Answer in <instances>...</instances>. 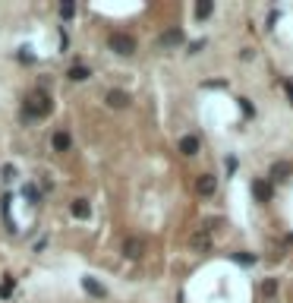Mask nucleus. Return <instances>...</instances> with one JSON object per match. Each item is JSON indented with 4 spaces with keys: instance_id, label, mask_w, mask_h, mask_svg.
Wrapping results in <instances>:
<instances>
[{
    "instance_id": "423d86ee",
    "label": "nucleus",
    "mask_w": 293,
    "mask_h": 303,
    "mask_svg": "<svg viewBox=\"0 0 293 303\" xmlns=\"http://www.w3.org/2000/svg\"><path fill=\"white\" fill-rule=\"evenodd\" d=\"M142 253H145V240L142 237H126L123 240V256L126 259H142Z\"/></svg>"
},
{
    "instance_id": "7ed1b4c3",
    "label": "nucleus",
    "mask_w": 293,
    "mask_h": 303,
    "mask_svg": "<svg viewBox=\"0 0 293 303\" xmlns=\"http://www.w3.org/2000/svg\"><path fill=\"white\" fill-rule=\"evenodd\" d=\"M212 224H205L202 231H196V234L189 237V247L192 250H199V253H208V250H212Z\"/></svg>"
},
{
    "instance_id": "b1692460",
    "label": "nucleus",
    "mask_w": 293,
    "mask_h": 303,
    "mask_svg": "<svg viewBox=\"0 0 293 303\" xmlns=\"http://www.w3.org/2000/svg\"><path fill=\"white\" fill-rule=\"evenodd\" d=\"M287 95H290V104H293V92H287Z\"/></svg>"
},
{
    "instance_id": "5701e85b",
    "label": "nucleus",
    "mask_w": 293,
    "mask_h": 303,
    "mask_svg": "<svg viewBox=\"0 0 293 303\" xmlns=\"http://www.w3.org/2000/svg\"><path fill=\"white\" fill-rule=\"evenodd\" d=\"M22 193H26L29 199H38V190H35V186H26V190H22Z\"/></svg>"
},
{
    "instance_id": "0eeeda50",
    "label": "nucleus",
    "mask_w": 293,
    "mask_h": 303,
    "mask_svg": "<svg viewBox=\"0 0 293 303\" xmlns=\"http://www.w3.org/2000/svg\"><path fill=\"white\" fill-rule=\"evenodd\" d=\"M183 41H186L183 29H167V32H161V38H158L161 48H177V44H183Z\"/></svg>"
},
{
    "instance_id": "39448f33",
    "label": "nucleus",
    "mask_w": 293,
    "mask_h": 303,
    "mask_svg": "<svg viewBox=\"0 0 293 303\" xmlns=\"http://www.w3.org/2000/svg\"><path fill=\"white\" fill-rule=\"evenodd\" d=\"M196 193L199 196H215L218 193V177L215 174H199L196 177Z\"/></svg>"
},
{
    "instance_id": "9d476101",
    "label": "nucleus",
    "mask_w": 293,
    "mask_h": 303,
    "mask_svg": "<svg viewBox=\"0 0 293 303\" xmlns=\"http://www.w3.org/2000/svg\"><path fill=\"white\" fill-rule=\"evenodd\" d=\"M177 148H180V155H186V158H196V155H199V148H202V142H199V136H183Z\"/></svg>"
},
{
    "instance_id": "4be33fe9",
    "label": "nucleus",
    "mask_w": 293,
    "mask_h": 303,
    "mask_svg": "<svg viewBox=\"0 0 293 303\" xmlns=\"http://www.w3.org/2000/svg\"><path fill=\"white\" fill-rule=\"evenodd\" d=\"M4 180H16V168H13V165L4 168Z\"/></svg>"
},
{
    "instance_id": "4468645a",
    "label": "nucleus",
    "mask_w": 293,
    "mask_h": 303,
    "mask_svg": "<svg viewBox=\"0 0 293 303\" xmlns=\"http://www.w3.org/2000/svg\"><path fill=\"white\" fill-rule=\"evenodd\" d=\"M66 76H69V79H73V83H85V79L91 76V69H88L85 63H73V66H69V69H66Z\"/></svg>"
},
{
    "instance_id": "f257e3e1",
    "label": "nucleus",
    "mask_w": 293,
    "mask_h": 303,
    "mask_svg": "<svg viewBox=\"0 0 293 303\" xmlns=\"http://www.w3.org/2000/svg\"><path fill=\"white\" fill-rule=\"evenodd\" d=\"M51 111H54V98L44 89H38L26 98V104H22V120H41V117H48Z\"/></svg>"
},
{
    "instance_id": "f3484780",
    "label": "nucleus",
    "mask_w": 293,
    "mask_h": 303,
    "mask_svg": "<svg viewBox=\"0 0 293 303\" xmlns=\"http://www.w3.org/2000/svg\"><path fill=\"white\" fill-rule=\"evenodd\" d=\"M262 294H265L268 300L277 294V281H274V278H265V281H262Z\"/></svg>"
},
{
    "instance_id": "ddd939ff",
    "label": "nucleus",
    "mask_w": 293,
    "mask_h": 303,
    "mask_svg": "<svg viewBox=\"0 0 293 303\" xmlns=\"http://www.w3.org/2000/svg\"><path fill=\"white\" fill-rule=\"evenodd\" d=\"M69 212H73V218H79V221H88L91 218V205H88V199H73L69 202Z\"/></svg>"
},
{
    "instance_id": "2eb2a0df",
    "label": "nucleus",
    "mask_w": 293,
    "mask_h": 303,
    "mask_svg": "<svg viewBox=\"0 0 293 303\" xmlns=\"http://www.w3.org/2000/svg\"><path fill=\"white\" fill-rule=\"evenodd\" d=\"M212 13H215V4H212V0H199V4H196V19L199 22H205Z\"/></svg>"
},
{
    "instance_id": "412c9836",
    "label": "nucleus",
    "mask_w": 293,
    "mask_h": 303,
    "mask_svg": "<svg viewBox=\"0 0 293 303\" xmlns=\"http://www.w3.org/2000/svg\"><path fill=\"white\" fill-rule=\"evenodd\" d=\"M202 48H205V38H199V41H192V44H189V54H199Z\"/></svg>"
},
{
    "instance_id": "20e7f679",
    "label": "nucleus",
    "mask_w": 293,
    "mask_h": 303,
    "mask_svg": "<svg viewBox=\"0 0 293 303\" xmlns=\"http://www.w3.org/2000/svg\"><path fill=\"white\" fill-rule=\"evenodd\" d=\"M104 101H108V108H114V111H123V108H130V92H123V89H111L108 95H104Z\"/></svg>"
},
{
    "instance_id": "1a4fd4ad",
    "label": "nucleus",
    "mask_w": 293,
    "mask_h": 303,
    "mask_svg": "<svg viewBox=\"0 0 293 303\" xmlns=\"http://www.w3.org/2000/svg\"><path fill=\"white\" fill-rule=\"evenodd\" d=\"M290 174H293V165H290V161H274L271 171H268V177H271L274 183H284Z\"/></svg>"
},
{
    "instance_id": "f03ea898",
    "label": "nucleus",
    "mask_w": 293,
    "mask_h": 303,
    "mask_svg": "<svg viewBox=\"0 0 293 303\" xmlns=\"http://www.w3.org/2000/svg\"><path fill=\"white\" fill-rule=\"evenodd\" d=\"M108 48L114 54H120V57H133L136 54V38L126 35V32H111L108 35Z\"/></svg>"
},
{
    "instance_id": "9b49d317",
    "label": "nucleus",
    "mask_w": 293,
    "mask_h": 303,
    "mask_svg": "<svg viewBox=\"0 0 293 303\" xmlns=\"http://www.w3.org/2000/svg\"><path fill=\"white\" fill-rule=\"evenodd\" d=\"M51 148L54 152H69V148H73V136H69L66 130H57L51 136Z\"/></svg>"
},
{
    "instance_id": "aec40b11",
    "label": "nucleus",
    "mask_w": 293,
    "mask_h": 303,
    "mask_svg": "<svg viewBox=\"0 0 293 303\" xmlns=\"http://www.w3.org/2000/svg\"><path fill=\"white\" fill-rule=\"evenodd\" d=\"M240 108H243V114H246V117H252V114H255V108L249 104V98H240Z\"/></svg>"
},
{
    "instance_id": "a211bd4d",
    "label": "nucleus",
    "mask_w": 293,
    "mask_h": 303,
    "mask_svg": "<svg viewBox=\"0 0 293 303\" xmlns=\"http://www.w3.org/2000/svg\"><path fill=\"white\" fill-rule=\"evenodd\" d=\"M13 287H16V278H13V275H7V281H4V287H0V300H7L10 294H13Z\"/></svg>"
},
{
    "instance_id": "6ab92c4d",
    "label": "nucleus",
    "mask_w": 293,
    "mask_h": 303,
    "mask_svg": "<svg viewBox=\"0 0 293 303\" xmlns=\"http://www.w3.org/2000/svg\"><path fill=\"white\" fill-rule=\"evenodd\" d=\"M76 16V4H60V19H73Z\"/></svg>"
},
{
    "instance_id": "dca6fc26",
    "label": "nucleus",
    "mask_w": 293,
    "mask_h": 303,
    "mask_svg": "<svg viewBox=\"0 0 293 303\" xmlns=\"http://www.w3.org/2000/svg\"><path fill=\"white\" fill-rule=\"evenodd\" d=\"M230 259L237 265H255V256L252 253H230Z\"/></svg>"
},
{
    "instance_id": "f8f14e48",
    "label": "nucleus",
    "mask_w": 293,
    "mask_h": 303,
    "mask_svg": "<svg viewBox=\"0 0 293 303\" xmlns=\"http://www.w3.org/2000/svg\"><path fill=\"white\" fill-rule=\"evenodd\" d=\"M252 196H255V202H268L274 196V190H271V183H268V180H255L252 183Z\"/></svg>"
},
{
    "instance_id": "6e6552de",
    "label": "nucleus",
    "mask_w": 293,
    "mask_h": 303,
    "mask_svg": "<svg viewBox=\"0 0 293 303\" xmlns=\"http://www.w3.org/2000/svg\"><path fill=\"white\" fill-rule=\"evenodd\" d=\"M82 290H85L88 297H95V300H104V297H108V287H104V284H98L91 275H85V278H82Z\"/></svg>"
}]
</instances>
